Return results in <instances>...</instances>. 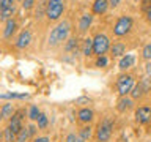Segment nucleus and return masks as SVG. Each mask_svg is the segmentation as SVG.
<instances>
[{"instance_id": "nucleus-25", "label": "nucleus", "mask_w": 151, "mask_h": 142, "mask_svg": "<svg viewBox=\"0 0 151 142\" xmlns=\"http://www.w3.org/2000/svg\"><path fill=\"white\" fill-rule=\"evenodd\" d=\"M2 98L3 99H6V98H17V99H25V98H28V95L27 93H2Z\"/></svg>"}, {"instance_id": "nucleus-23", "label": "nucleus", "mask_w": 151, "mask_h": 142, "mask_svg": "<svg viewBox=\"0 0 151 142\" xmlns=\"http://www.w3.org/2000/svg\"><path fill=\"white\" fill-rule=\"evenodd\" d=\"M40 109H38V106H35V104H33V106H30V111H28V118H30V120H38V117H40Z\"/></svg>"}, {"instance_id": "nucleus-3", "label": "nucleus", "mask_w": 151, "mask_h": 142, "mask_svg": "<svg viewBox=\"0 0 151 142\" xmlns=\"http://www.w3.org/2000/svg\"><path fill=\"white\" fill-rule=\"evenodd\" d=\"M132 28V17L131 16H121L113 25V35L115 36H124Z\"/></svg>"}, {"instance_id": "nucleus-26", "label": "nucleus", "mask_w": 151, "mask_h": 142, "mask_svg": "<svg viewBox=\"0 0 151 142\" xmlns=\"http://www.w3.org/2000/svg\"><path fill=\"white\" fill-rule=\"evenodd\" d=\"M38 128H40V130H44V128L47 126V123H49V122H47V115H46V114H40V117H38Z\"/></svg>"}, {"instance_id": "nucleus-7", "label": "nucleus", "mask_w": 151, "mask_h": 142, "mask_svg": "<svg viewBox=\"0 0 151 142\" xmlns=\"http://www.w3.org/2000/svg\"><path fill=\"white\" fill-rule=\"evenodd\" d=\"M135 120L140 125H146V123L151 122V107L148 106H140L135 111Z\"/></svg>"}, {"instance_id": "nucleus-37", "label": "nucleus", "mask_w": 151, "mask_h": 142, "mask_svg": "<svg viewBox=\"0 0 151 142\" xmlns=\"http://www.w3.org/2000/svg\"><path fill=\"white\" fill-rule=\"evenodd\" d=\"M146 21H148L150 24H151V7L146 9Z\"/></svg>"}, {"instance_id": "nucleus-30", "label": "nucleus", "mask_w": 151, "mask_h": 142, "mask_svg": "<svg viewBox=\"0 0 151 142\" xmlns=\"http://www.w3.org/2000/svg\"><path fill=\"white\" fill-rule=\"evenodd\" d=\"M35 5V0H22V8L24 9H30Z\"/></svg>"}, {"instance_id": "nucleus-32", "label": "nucleus", "mask_w": 151, "mask_h": 142, "mask_svg": "<svg viewBox=\"0 0 151 142\" xmlns=\"http://www.w3.org/2000/svg\"><path fill=\"white\" fill-rule=\"evenodd\" d=\"M65 142H77V137H76V134H73V133H71V134L66 136V141H65Z\"/></svg>"}, {"instance_id": "nucleus-11", "label": "nucleus", "mask_w": 151, "mask_h": 142, "mask_svg": "<svg viewBox=\"0 0 151 142\" xmlns=\"http://www.w3.org/2000/svg\"><path fill=\"white\" fill-rule=\"evenodd\" d=\"M77 117H79V122L90 123V122L93 120V117H94V112H93V109H90V107H82L79 111Z\"/></svg>"}, {"instance_id": "nucleus-21", "label": "nucleus", "mask_w": 151, "mask_h": 142, "mask_svg": "<svg viewBox=\"0 0 151 142\" xmlns=\"http://www.w3.org/2000/svg\"><path fill=\"white\" fill-rule=\"evenodd\" d=\"M13 114H14V107H13V104H3V107H2V118H8V117H13Z\"/></svg>"}, {"instance_id": "nucleus-33", "label": "nucleus", "mask_w": 151, "mask_h": 142, "mask_svg": "<svg viewBox=\"0 0 151 142\" xmlns=\"http://www.w3.org/2000/svg\"><path fill=\"white\" fill-rule=\"evenodd\" d=\"M35 142H49V137L47 136H42V137H36Z\"/></svg>"}, {"instance_id": "nucleus-6", "label": "nucleus", "mask_w": 151, "mask_h": 142, "mask_svg": "<svg viewBox=\"0 0 151 142\" xmlns=\"http://www.w3.org/2000/svg\"><path fill=\"white\" fill-rule=\"evenodd\" d=\"M65 13V5H55V3H49L47 2V11L46 16L49 21H58L60 16Z\"/></svg>"}, {"instance_id": "nucleus-27", "label": "nucleus", "mask_w": 151, "mask_h": 142, "mask_svg": "<svg viewBox=\"0 0 151 142\" xmlns=\"http://www.w3.org/2000/svg\"><path fill=\"white\" fill-rule=\"evenodd\" d=\"M142 57H143L145 60H151V43H148V44H145L143 51H142Z\"/></svg>"}, {"instance_id": "nucleus-15", "label": "nucleus", "mask_w": 151, "mask_h": 142, "mask_svg": "<svg viewBox=\"0 0 151 142\" xmlns=\"http://www.w3.org/2000/svg\"><path fill=\"white\" fill-rule=\"evenodd\" d=\"M132 106H134L132 99L126 98V96H121V99L118 101V106H116V109H118L120 112H126V111H129V109H132Z\"/></svg>"}, {"instance_id": "nucleus-39", "label": "nucleus", "mask_w": 151, "mask_h": 142, "mask_svg": "<svg viewBox=\"0 0 151 142\" xmlns=\"http://www.w3.org/2000/svg\"><path fill=\"white\" fill-rule=\"evenodd\" d=\"M19 2H22V0H19Z\"/></svg>"}, {"instance_id": "nucleus-31", "label": "nucleus", "mask_w": 151, "mask_h": 142, "mask_svg": "<svg viewBox=\"0 0 151 142\" xmlns=\"http://www.w3.org/2000/svg\"><path fill=\"white\" fill-rule=\"evenodd\" d=\"M107 65V59L106 57H98V60H96V66H99V68H102V66H106Z\"/></svg>"}, {"instance_id": "nucleus-36", "label": "nucleus", "mask_w": 151, "mask_h": 142, "mask_svg": "<svg viewBox=\"0 0 151 142\" xmlns=\"http://www.w3.org/2000/svg\"><path fill=\"white\" fill-rule=\"evenodd\" d=\"M145 70H146V74L151 76V62H148V63L145 65Z\"/></svg>"}, {"instance_id": "nucleus-10", "label": "nucleus", "mask_w": 151, "mask_h": 142, "mask_svg": "<svg viewBox=\"0 0 151 142\" xmlns=\"http://www.w3.org/2000/svg\"><path fill=\"white\" fill-rule=\"evenodd\" d=\"M91 22H93V13L82 14V17H80V21H79V32L85 33L90 27H91Z\"/></svg>"}, {"instance_id": "nucleus-8", "label": "nucleus", "mask_w": 151, "mask_h": 142, "mask_svg": "<svg viewBox=\"0 0 151 142\" xmlns=\"http://www.w3.org/2000/svg\"><path fill=\"white\" fill-rule=\"evenodd\" d=\"M22 118H24V111H17L13 114L11 120H9V128L13 130V133L17 136V133L22 130Z\"/></svg>"}, {"instance_id": "nucleus-22", "label": "nucleus", "mask_w": 151, "mask_h": 142, "mask_svg": "<svg viewBox=\"0 0 151 142\" xmlns=\"http://www.w3.org/2000/svg\"><path fill=\"white\" fill-rule=\"evenodd\" d=\"M145 85L143 84H139V85H135V87L134 88H132V92H131V95H132V98H134V99H137V98H140L142 96V95H143L145 93Z\"/></svg>"}, {"instance_id": "nucleus-2", "label": "nucleus", "mask_w": 151, "mask_h": 142, "mask_svg": "<svg viewBox=\"0 0 151 142\" xmlns=\"http://www.w3.org/2000/svg\"><path fill=\"white\" fill-rule=\"evenodd\" d=\"M109 49H110V41H109V38L104 35V33H98V35L93 38V52H94V55L102 57Z\"/></svg>"}, {"instance_id": "nucleus-20", "label": "nucleus", "mask_w": 151, "mask_h": 142, "mask_svg": "<svg viewBox=\"0 0 151 142\" xmlns=\"http://www.w3.org/2000/svg\"><path fill=\"white\" fill-rule=\"evenodd\" d=\"M30 137H32V134H30V130H28V126H27V128H22V130L17 133L16 141L17 142H27Z\"/></svg>"}, {"instance_id": "nucleus-34", "label": "nucleus", "mask_w": 151, "mask_h": 142, "mask_svg": "<svg viewBox=\"0 0 151 142\" xmlns=\"http://www.w3.org/2000/svg\"><path fill=\"white\" fill-rule=\"evenodd\" d=\"M120 2H121V0H109V3H110V7H112V8H116Z\"/></svg>"}, {"instance_id": "nucleus-5", "label": "nucleus", "mask_w": 151, "mask_h": 142, "mask_svg": "<svg viewBox=\"0 0 151 142\" xmlns=\"http://www.w3.org/2000/svg\"><path fill=\"white\" fill-rule=\"evenodd\" d=\"M112 136V120L110 118H104L99 123L98 131H96V139L99 142H107Z\"/></svg>"}, {"instance_id": "nucleus-38", "label": "nucleus", "mask_w": 151, "mask_h": 142, "mask_svg": "<svg viewBox=\"0 0 151 142\" xmlns=\"http://www.w3.org/2000/svg\"><path fill=\"white\" fill-rule=\"evenodd\" d=\"M28 130H30V134L33 136V134H35V131H36V126H33V125H30V126H28Z\"/></svg>"}, {"instance_id": "nucleus-1", "label": "nucleus", "mask_w": 151, "mask_h": 142, "mask_svg": "<svg viewBox=\"0 0 151 142\" xmlns=\"http://www.w3.org/2000/svg\"><path fill=\"white\" fill-rule=\"evenodd\" d=\"M69 30H71V24L68 21H61L58 22V25L52 28L50 35H49V46L50 47H55L58 46L60 43H63L69 35Z\"/></svg>"}, {"instance_id": "nucleus-16", "label": "nucleus", "mask_w": 151, "mask_h": 142, "mask_svg": "<svg viewBox=\"0 0 151 142\" xmlns=\"http://www.w3.org/2000/svg\"><path fill=\"white\" fill-rule=\"evenodd\" d=\"M110 52L113 57H121L126 52V46L123 43H113V46L110 47Z\"/></svg>"}, {"instance_id": "nucleus-24", "label": "nucleus", "mask_w": 151, "mask_h": 142, "mask_svg": "<svg viewBox=\"0 0 151 142\" xmlns=\"http://www.w3.org/2000/svg\"><path fill=\"white\" fill-rule=\"evenodd\" d=\"M3 136H5V142H13L14 139H16V134L13 133L11 128H5V131H3Z\"/></svg>"}, {"instance_id": "nucleus-4", "label": "nucleus", "mask_w": 151, "mask_h": 142, "mask_svg": "<svg viewBox=\"0 0 151 142\" xmlns=\"http://www.w3.org/2000/svg\"><path fill=\"white\" fill-rule=\"evenodd\" d=\"M116 87H118V93L121 96H126L134 88V78L131 74H121L116 80Z\"/></svg>"}, {"instance_id": "nucleus-13", "label": "nucleus", "mask_w": 151, "mask_h": 142, "mask_svg": "<svg viewBox=\"0 0 151 142\" xmlns=\"http://www.w3.org/2000/svg\"><path fill=\"white\" fill-rule=\"evenodd\" d=\"M17 28V22L14 21V19H9V21L5 22V28H3V36L5 38H11L13 33L16 32Z\"/></svg>"}, {"instance_id": "nucleus-18", "label": "nucleus", "mask_w": 151, "mask_h": 142, "mask_svg": "<svg viewBox=\"0 0 151 142\" xmlns=\"http://www.w3.org/2000/svg\"><path fill=\"white\" fill-rule=\"evenodd\" d=\"M14 13H16V7L5 8V9H2V13H0V19H2L3 22H6V21H9V19H13Z\"/></svg>"}, {"instance_id": "nucleus-19", "label": "nucleus", "mask_w": 151, "mask_h": 142, "mask_svg": "<svg viewBox=\"0 0 151 142\" xmlns=\"http://www.w3.org/2000/svg\"><path fill=\"white\" fill-rule=\"evenodd\" d=\"M82 54L85 57H91L94 52H93V40L91 38H87V40L83 41V51H82Z\"/></svg>"}, {"instance_id": "nucleus-9", "label": "nucleus", "mask_w": 151, "mask_h": 142, "mask_svg": "<svg viewBox=\"0 0 151 142\" xmlns=\"http://www.w3.org/2000/svg\"><path fill=\"white\" fill-rule=\"evenodd\" d=\"M30 43H32V32L30 30H22L21 33H19V36L16 38L14 46H16L17 49H25Z\"/></svg>"}, {"instance_id": "nucleus-12", "label": "nucleus", "mask_w": 151, "mask_h": 142, "mask_svg": "<svg viewBox=\"0 0 151 142\" xmlns=\"http://www.w3.org/2000/svg\"><path fill=\"white\" fill-rule=\"evenodd\" d=\"M109 7H110L109 0H94V3H93V14H104L107 11Z\"/></svg>"}, {"instance_id": "nucleus-29", "label": "nucleus", "mask_w": 151, "mask_h": 142, "mask_svg": "<svg viewBox=\"0 0 151 142\" xmlns=\"http://www.w3.org/2000/svg\"><path fill=\"white\" fill-rule=\"evenodd\" d=\"M14 2H16V0H0V8L5 9V8H9V7H14Z\"/></svg>"}, {"instance_id": "nucleus-35", "label": "nucleus", "mask_w": 151, "mask_h": 142, "mask_svg": "<svg viewBox=\"0 0 151 142\" xmlns=\"http://www.w3.org/2000/svg\"><path fill=\"white\" fill-rule=\"evenodd\" d=\"M49 3H55V5H65L66 0H49Z\"/></svg>"}, {"instance_id": "nucleus-28", "label": "nucleus", "mask_w": 151, "mask_h": 142, "mask_svg": "<svg viewBox=\"0 0 151 142\" xmlns=\"http://www.w3.org/2000/svg\"><path fill=\"white\" fill-rule=\"evenodd\" d=\"M76 46H77V38H69L68 43H66V46H65V51L66 52H71Z\"/></svg>"}, {"instance_id": "nucleus-14", "label": "nucleus", "mask_w": 151, "mask_h": 142, "mask_svg": "<svg viewBox=\"0 0 151 142\" xmlns=\"http://www.w3.org/2000/svg\"><path fill=\"white\" fill-rule=\"evenodd\" d=\"M134 62H135V57L132 55V54H127L126 57H123V59L120 60V70L121 71H126L127 68H131L132 65H134Z\"/></svg>"}, {"instance_id": "nucleus-17", "label": "nucleus", "mask_w": 151, "mask_h": 142, "mask_svg": "<svg viewBox=\"0 0 151 142\" xmlns=\"http://www.w3.org/2000/svg\"><path fill=\"white\" fill-rule=\"evenodd\" d=\"M91 133H93V130H91V126H90V125L82 128V130H80V134L77 137V142H87L90 137H91Z\"/></svg>"}]
</instances>
